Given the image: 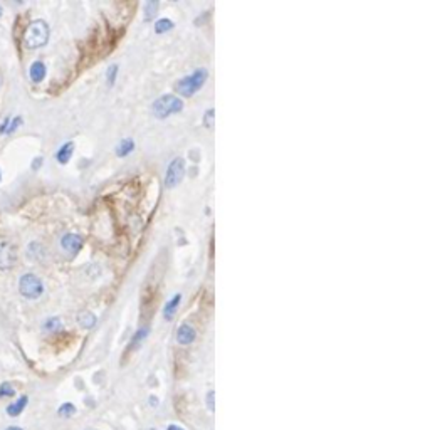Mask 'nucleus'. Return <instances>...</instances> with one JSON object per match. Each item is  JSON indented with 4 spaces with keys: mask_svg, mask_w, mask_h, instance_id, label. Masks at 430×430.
<instances>
[{
    "mask_svg": "<svg viewBox=\"0 0 430 430\" xmlns=\"http://www.w3.org/2000/svg\"><path fill=\"white\" fill-rule=\"evenodd\" d=\"M47 41H49L47 22L42 20V19H37V20L30 22L24 34V44L27 45L29 49H37L47 44Z\"/></svg>",
    "mask_w": 430,
    "mask_h": 430,
    "instance_id": "obj_1",
    "label": "nucleus"
},
{
    "mask_svg": "<svg viewBox=\"0 0 430 430\" xmlns=\"http://www.w3.org/2000/svg\"><path fill=\"white\" fill-rule=\"evenodd\" d=\"M207 78H208L207 69H197L190 76H186V78H182L180 81L177 82L175 89H177V93L182 94V96L190 98V96H193L199 89H202V86L205 84Z\"/></svg>",
    "mask_w": 430,
    "mask_h": 430,
    "instance_id": "obj_2",
    "label": "nucleus"
},
{
    "mask_svg": "<svg viewBox=\"0 0 430 430\" xmlns=\"http://www.w3.org/2000/svg\"><path fill=\"white\" fill-rule=\"evenodd\" d=\"M182 108H184V102H182L180 98L173 96V94H165L151 104V111L158 120H165V118L172 116L175 113H180Z\"/></svg>",
    "mask_w": 430,
    "mask_h": 430,
    "instance_id": "obj_3",
    "label": "nucleus"
},
{
    "mask_svg": "<svg viewBox=\"0 0 430 430\" xmlns=\"http://www.w3.org/2000/svg\"><path fill=\"white\" fill-rule=\"evenodd\" d=\"M19 292L25 299H39L44 292V283L32 272H27L19 281Z\"/></svg>",
    "mask_w": 430,
    "mask_h": 430,
    "instance_id": "obj_4",
    "label": "nucleus"
},
{
    "mask_svg": "<svg viewBox=\"0 0 430 430\" xmlns=\"http://www.w3.org/2000/svg\"><path fill=\"white\" fill-rule=\"evenodd\" d=\"M184 175H185V160L184 158L172 160V163L168 165L166 175H165L166 188H175V186L184 180Z\"/></svg>",
    "mask_w": 430,
    "mask_h": 430,
    "instance_id": "obj_5",
    "label": "nucleus"
},
{
    "mask_svg": "<svg viewBox=\"0 0 430 430\" xmlns=\"http://www.w3.org/2000/svg\"><path fill=\"white\" fill-rule=\"evenodd\" d=\"M15 262V252L12 244L5 241H0V269L5 271V269L12 267Z\"/></svg>",
    "mask_w": 430,
    "mask_h": 430,
    "instance_id": "obj_6",
    "label": "nucleus"
},
{
    "mask_svg": "<svg viewBox=\"0 0 430 430\" xmlns=\"http://www.w3.org/2000/svg\"><path fill=\"white\" fill-rule=\"evenodd\" d=\"M61 246H62V249L66 250L67 254L76 256L82 247V239L79 237L78 234H66L61 239Z\"/></svg>",
    "mask_w": 430,
    "mask_h": 430,
    "instance_id": "obj_7",
    "label": "nucleus"
},
{
    "mask_svg": "<svg viewBox=\"0 0 430 430\" xmlns=\"http://www.w3.org/2000/svg\"><path fill=\"white\" fill-rule=\"evenodd\" d=\"M197 338V331L195 328H193L192 325H188V323H184V325L178 328L177 331V341L178 345H184V346H188L192 345L193 341H195Z\"/></svg>",
    "mask_w": 430,
    "mask_h": 430,
    "instance_id": "obj_8",
    "label": "nucleus"
},
{
    "mask_svg": "<svg viewBox=\"0 0 430 430\" xmlns=\"http://www.w3.org/2000/svg\"><path fill=\"white\" fill-rule=\"evenodd\" d=\"M27 403H29V397H25V395H24V397H20V398H17V400L12 402V403H9V405H7V409H5L7 415H9V417H19L25 410Z\"/></svg>",
    "mask_w": 430,
    "mask_h": 430,
    "instance_id": "obj_9",
    "label": "nucleus"
},
{
    "mask_svg": "<svg viewBox=\"0 0 430 430\" xmlns=\"http://www.w3.org/2000/svg\"><path fill=\"white\" fill-rule=\"evenodd\" d=\"M182 301V294H175L168 303L165 304V309H163V316H165L166 321H172L175 318V313H177L178 306H180Z\"/></svg>",
    "mask_w": 430,
    "mask_h": 430,
    "instance_id": "obj_10",
    "label": "nucleus"
},
{
    "mask_svg": "<svg viewBox=\"0 0 430 430\" xmlns=\"http://www.w3.org/2000/svg\"><path fill=\"white\" fill-rule=\"evenodd\" d=\"M45 72H47V69H45V64L41 62V61H36V62H32V66H30L29 76H30V79H32L34 82H41V81H44Z\"/></svg>",
    "mask_w": 430,
    "mask_h": 430,
    "instance_id": "obj_11",
    "label": "nucleus"
},
{
    "mask_svg": "<svg viewBox=\"0 0 430 430\" xmlns=\"http://www.w3.org/2000/svg\"><path fill=\"white\" fill-rule=\"evenodd\" d=\"M72 153H74V143H72V142L64 143L62 146L58 150V153H56V160H58L61 165H66V163L71 160Z\"/></svg>",
    "mask_w": 430,
    "mask_h": 430,
    "instance_id": "obj_12",
    "label": "nucleus"
},
{
    "mask_svg": "<svg viewBox=\"0 0 430 430\" xmlns=\"http://www.w3.org/2000/svg\"><path fill=\"white\" fill-rule=\"evenodd\" d=\"M78 323L82 326V328L89 329L96 325V316H94L93 313H89V311H82V313L78 316Z\"/></svg>",
    "mask_w": 430,
    "mask_h": 430,
    "instance_id": "obj_13",
    "label": "nucleus"
},
{
    "mask_svg": "<svg viewBox=\"0 0 430 430\" xmlns=\"http://www.w3.org/2000/svg\"><path fill=\"white\" fill-rule=\"evenodd\" d=\"M133 150H135V142H133L131 138H126V140H123V142L118 144L116 155H118V157H126V155L131 153Z\"/></svg>",
    "mask_w": 430,
    "mask_h": 430,
    "instance_id": "obj_14",
    "label": "nucleus"
},
{
    "mask_svg": "<svg viewBox=\"0 0 430 430\" xmlns=\"http://www.w3.org/2000/svg\"><path fill=\"white\" fill-rule=\"evenodd\" d=\"M172 27H173V22L170 20V19H162V20H158L157 24H155V32L165 34L168 32V30H172Z\"/></svg>",
    "mask_w": 430,
    "mask_h": 430,
    "instance_id": "obj_15",
    "label": "nucleus"
},
{
    "mask_svg": "<svg viewBox=\"0 0 430 430\" xmlns=\"http://www.w3.org/2000/svg\"><path fill=\"white\" fill-rule=\"evenodd\" d=\"M160 3L157 2V0H151V2H148L146 5H144V19L146 20H150V19L155 17V14H157Z\"/></svg>",
    "mask_w": 430,
    "mask_h": 430,
    "instance_id": "obj_16",
    "label": "nucleus"
},
{
    "mask_svg": "<svg viewBox=\"0 0 430 430\" xmlns=\"http://www.w3.org/2000/svg\"><path fill=\"white\" fill-rule=\"evenodd\" d=\"M148 333H150V329H148V328H142V329H140L138 333L133 336V340H131V343H129V348L128 349H133V346L136 348V346H138L144 340V338L148 336Z\"/></svg>",
    "mask_w": 430,
    "mask_h": 430,
    "instance_id": "obj_17",
    "label": "nucleus"
},
{
    "mask_svg": "<svg viewBox=\"0 0 430 430\" xmlns=\"http://www.w3.org/2000/svg\"><path fill=\"white\" fill-rule=\"evenodd\" d=\"M58 413L61 417H72L76 413V407L72 405V403H62V405L59 407V410H58Z\"/></svg>",
    "mask_w": 430,
    "mask_h": 430,
    "instance_id": "obj_18",
    "label": "nucleus"
},
{
    "mask_svg": "<svg viewBox=\"0 0 430 430\" xmlns=\"http://www.w3.org/2000/svg\"><path fill=\"white\" fill-rule=\"evenodd\" d=\"M15 395V388L12 383L9 382H3L0 385V398H5V397H14Z\"/></svg>",
    "mask_w": 430,
    "mask_h": 430,
    "instance_id": "obj_19",
    "label": "nucleus"
},
{
    "mask_svg": "<svg viewBox=\"0 0 430 430\" xmlns=\"http://www.w3.org/2000/svg\"><path fill=\"white\" fill-rule=\"evenodd\" d=\"M62 328V323H61V319L59 318H51V319H47V321L44 323V329L45 331H58V329H61Z\"/></svg>",
    "mask_w": 430,
    "mask_h": 430,
    "instance_id": "obj_20",
    "label": "nucleus"
},
{
    "mask_svg": "<svg viewBox=\"0 0 430 430\" xmlns=\"http://www.w3.org/2000/svg\"><path fill=\"white\" fill-rule=\"evenodd\" d=\"M116 74H118V66L116 64H113V66L108 67V71H106V81H108L109 86L115 84L116 81Z\"/></svg>",
    "mask_w": 430,
    "mask_h": 430,
    "instance_id": "obj_21",
    "label": "nucleus"
},
{
    "mask_svg": "<svg viewBox=\"0 0 430 430\" xmlns=\"http://www.w3.org/2000/svg\"><path fill=\"white\" fill-rule=\"evenodd\" d=\"M20 124H22V118H20V116H15L14 120H10L9 129H7V133H5V135H12V133H14L15 129H17L19 126H20Z\"/></svg>",
    "mask_w": 430,
    "mask_h": 430,
    "instance_id": "obj_22",
    "label": "nucleus"
},
{
    "mask_svg": "<svg viewBox=\"0 0 430 430\" xmlns=\"http://www.w3.org/2000/svg\"><path fill=\"white\" fill-rule=\"evenodd\" d=\"M9 124H10V118H5V120L0 123V135H5L7 129H9Z\"/></svg>",
    "mask_w": 430,
    "mask_h": 430,
    "instance_id": "obj_23",
    "label": "nucleus"
},
{
    "mask_svg": "<svg viewBox=\"0 0 430 430\" xmlns=\"http://www.w3.org/2000/svg\"><path fill=\"white\" fill-rule=\"evenodd\" d=\"M214 115H215L214 109H208V111L205 113V124H207V126H212V116Z\"/></svg>",
    "mask_w": 430,
    "mask_h": 430,
    "instance_id": "obj_24",
    "label": "nucleus"
},
{
    "mask_svg": "<svg viewBox=\"0 0 430 430\" xmlns=\"http://www.w3.org/2000/svg\"><path fill=\"white\" fill-rule=\"evenodd\" d=\"M214 395H215L214 390H210L207 393V403H208V409L210 410H214Z\"/></svg>",
    "mask_w": 430,
    "mask_h": 430,
    "instance_id": "obj_25",
    "label": "nucleus"
},
{
    "mask_svg": "<svg viewBox=\"0 0 430 430\" xmlns=\"http://www.w3.org/2000/svg\"><path fill=\"white\" fill-rule=\"evenodd\" d=\"M168 430H184V429L178 427V425H168Z\"/></svg>",
    "mask_w": 430,
    "mask_h": 430,
    "instance_id": "obj_26",
    "label": "nucleus"
},
{
    "mask_svg": "<svg viewBox=\"0 0 430 430\" xmlns=\"http://www.w3.org/2000/svg\"><path fill=\"white\" fill-rule=\"evenodd\" d=\"M5 430H24V429H20V427H15V425H12V427H7Z\"/></svg>",
    "mask_w": 430,
    "mask_h": 430,
    "instance_id": "obj_27",
    "label": "nucleus"
},
{
    "mask_svg": "<svg viewBox=\"0 0 430 430\" xmlns=\"http://www.w3.org/2000/svg\"><path fill=\"white\" fill-rule=\"evenodd\" d=\"M2 14H3V9H2V5H0V17H2Z\"/></svg>",
    "mask_w": 430,
    "mask_h": 430,
    "instance_id": "obj_28",
    "label": "nucleus"
},
{
    "mask_svg": "<svg viewBox=\"0 0 430 430\" xmlns=\"http://www.w3.org/2000/svg\"><path fill=\"white\" fill-rule=\"evenodd\" d=\"M0 180H2V172H0Z\"/></svg>",
    "mask_w": 430,
    "mask_h": 430,
    "instance_id": "obj_29",
    "label": "nucleus"
},
{
    "mask_svg": "<svg viewBox=\"0 0 430 430\" xmlns=\"http://www.w3.org/2000/svg\"><path fill=\"white\" fill-rule=\"evenodd\" d=\"M151 430H155V429H151Z\"/></svg>",
    "mask_w": 430,
    "mask_h": 430,
    "instance_id": "obj_30",
    "label": "nucleus"
}]
</instances>
